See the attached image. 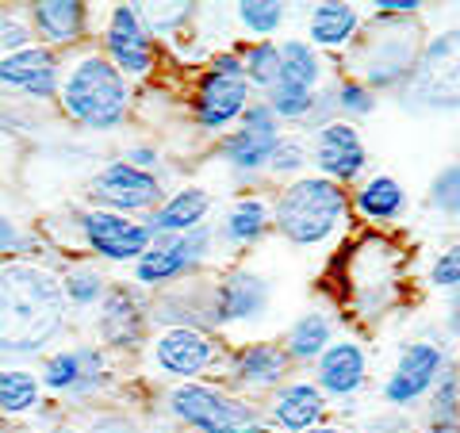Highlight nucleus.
Wrapping results in <instances>:
<instances>
[{
	"mask_svg": "<svg viewBox=\"0 0 460 433\" xmlns=\"http://www.w3.org/2000/svg\"><path fill=\"white\" fill-rule=\"evenodd\" d=\"M69 330L58 272L35 257L0 261V365L47 357Z\"/></svg>",
	"mask_w": 460,
	"mask_h": 433,
	"instance_id": "f257e3e1",
	"label": "nucleus"
},
{
	"mask_svg": "<svg viewBox=\"0 0 460 433\" xmlns=\"http://www.w3.org/2000/svg\"><path fill=\"white\" fill-rule=\"evenodd\" d=\"M58 108L74 127L93 135H111L131 119L135 84L115 69L96 42L62 54V81H58Z\"/></svg>",
	"mask_w": 460,
	"mask_h": 433,
	"instance_id": "f03ea898",
	"label": "nucleus"
},
{
	"mask_svg": "<svg viewBox=\"0 0 460 433\" xmlns=\"http://www.w3.org/2000/svg\"><path fill=\"white\" fill-rule=\"evenodd\" d=\"M272 230L296 250L326 245L349 219V189H338L314 172L280 184V192L269 199Z\"/></svg>",
	"mask_w": 460,
	"mask_h": 433,
	"instance_id": "7ed1b4c3",
	"label": "nucleus"
},
{
	"mask_svg": "<svg viewBox=\"0 0 460 433\" xmlns=\"http://www.w3.org/2000/svg\"><path fill=\"white\" fill-rule=\"evenodd\" d=\"M422 31L419 20H384L372 16L357 42L345 50V69L349 77L365 81L372 93H399L411 81L414 66H419Z\"/></svg>",
	"mask_w": 460,
	"mask_h": 433,
	"instance_id": "20e7f679",
	"label": "nucleus"
},
{
	"mask_svg": "<svg viewBox=\"0 0 460 433\" xmlns=\"http://www.w3.org/2000/svg\"><path fill=\"white\" fill-rule=\"evenodd\" d=\"M165 414L177 418L192 433H261L265 418L261 407L234 395L215 380L169 384L165 387Z\"/></svg>",
	"mask_w": 460,
	"mask_h": 433,
	"instance_id": "39448f33",
	"label": "nucleus"
},
{
	"mask_svg": "<svg viewBox=\"0 0 460 433\" xmlns=\"http://www.w3.org/2000/svg\"><path fill=\"white\" fill-rule=\"evenodd\" d=\"M250 100H253V93L246 84V74H242L238 50H219V54L208 57L204 69H199L196 81H192L189 115H192L199 135L223 138L230 127L242 119V111L250 108Z\"/></svg>",
	"mask_w": 460,
	"mask_h": 433,
	"instance_id": "423d86ee",
	"label": "nucleus"
},
{
	"mask_svg": "<svg viewBox=\"0 0 460 433\" xmlns=\"http://www.w3.org/2000/svg\"><path fill=\"white\" fill-rule=\"evenodd\" d=\"M215 250H219V242H215V223H204V226L189 230V234H177V238H154L146 245V253L131 265V284L138 292L157 296L172 284L199 277L215 257Z\"/></svg>",
	"mask_w": 460,
	"mask_h": 433,
	"instance_id": "0eeeda50",
	"label": "nucleus"
},
{
	"mask_svg": "<svg viewBox=\"0 0 460 433\" xmlns=\"http://www.w3.org/2000/svg\"><path fill=\"white\" fill-rule=\"evenodd\" d=\"M115 357H108L96 341H77V345H62L42 357L39 384L42 392L66 402H96L100 395L111 392L115 384Z\"/></svg>",
	"mask_w": 460,
	"mask_h": 433,
	"instance_id": "6e6552de",
	"label": "nucleus"
},
{
	"mask_svg": "<svg viewBox=\"0 0 460 433\" xmlns=\"http://www.w3.org/2000/svg\"><path fill=\"white\" fill-rule=\"evenodd\" d=\"M150 345V365L162 380L169 384H192V380H211L223 376L226 349L219 334L211 330H192V326H165L154 330Z\"/></svg>",
	"mask_w": 460,
	"mask_h": 433,
	"instance_id": "1a4fd4ad",
	"label": "nucleus"
},
{
	"mask_svg": "<svg viewBox=\"0 0 460 433\" xmlns=\"http://www.w3.org/2000/svg\"><path fill=\"white\" fill-rule=\"evenodd\" d=\"M411 111H453L456 108V27L422 39L419 66L395 93Z\"/></svg>",
	"mask_w": 460,
	"mask_h": 433,
	"instance_id": "9d476101",
	"label": "nucleus"
},
{
	"mask_svg": "<svg viewBox=\"0 0 460 433\" xmlns=\"http://www.w3.org/2000/svg\"><path fill=\"white\" fill-rule=\"evenodd\" d=\"M96 345L104 349L108 357H127V353H138L150 338V296L138 292L131 280H111L108 284V296L100 299L96 307Z\"/></svg>",
	"mask_w": 460,
	"mask_h": 433,
	"instance_id": "9b49d317",
	"label": "nucleus"
},
{
	"mask_svg": "<svg viewBox=\"0 0 460 433\" xmlns=\"http://www.w3.org/2000/svg\"><path fill=\"white\" fill-rule=\"evenodd\" d=\"M100 54L131 84H146L157 69V42L142 23L138 4H111L96 39Z\"/></svg>",
	"mask_w": 460,
	"mask_h": 433,
	"instance_id": "f8f14e48",
	"label": "nucleus"
},
{
	"mask_svg": "<svg viewBox=\"0 0 460 433\" xmlns=\"http://www.w3.org/2000/svg\"><path fill=\"white\" fill-rule=\"evenodd\" d=\"M89 208L115 211V215H131V219H146V215L165 199V181L157 172H142L135 165H127L123 157L100 165L89 177Z\"/></svg>",
	"mask_w": 460,
	"mask_h": 433,
	"instance_id": "ddd939ff",
	"label": "nucleus"
},
{
	"mask_svg": "<svg viewBox=\"0 0 460 433\" xmlns=\"http://www.w3.org/2000/svg\"><path fill=\"white\" fill-rule=\"evenodd\" d=\"M449 365H453V357L445 353L441 341H429V338L402 341L399 353H395V368L387 372V380L380 387L387 411H399V414L414 411Z\"/></svg>",
	"mask_w": 460,
	"mask_h": 433,
	"instance_id": "4468645a",
	"label": "nucleus"
},
{
	"mask_svg": "<svg viewBox=\"0 0 460 433\" xmlns=\"http://www.w3.org/2000/svg\"><path fill=\"white\" fill-rule=\"evenodd\" d=\"M74 230L81 245L89 250V257H96L100 265H135L146 253V245L154 242L142 219L100 211V208L74 211Z\"/></svg>",
	"mask_w": 460,
	"mask_h": 433,
	"instance_id": "2eb2a0df",
	"label": "nucleus"
},
{
	"mask_svg": "<svg viewBox=\"0 0 460 433\" xmlns=\"http://www.w3.org/2000/svg\"><path fill=\"white\" fill-rule=\"evenodd\" d=\"M272 307V280L250 265H230L211 280V330L250 326L269 319Z\"/></svg>",
	"mask_w": 460,
	"mask_h": 433,
	"instance_id": "dca6fc26",
	"label": "nucleus"
},
{
	"mask_svg": "<svg viewBox=\"0 0 460 433\" xmlns=\"http://www.w3.org/2000/svg\"><path fill=\"white\" fill-rule=\"evenodd\" d=\"M280 135H284V127L277 123V115L269 111L265 100H250L242 119L219 138V157L238 181H257V177H265V165Z\"/></svg>",
	"mask_w": 460,
	"mask_h": 433,
	"instance_id": "f3484780",
	"label": "nucleus"
},
{
	"mask_svg": "<svg viewBox=\"0 0 460 433\" xmlns=\"http://www.w3.org/2000/svg\"><path fill=\"white\" fill-rule=\"evenodd\" d=\"M307 150L314 177L338 184V189H349V184H361L368 177V146L357 123L330 119L314 127L307 135Z\"/></svg>",
	"mask_w": 460,
	"mask_h": 433,
	"instance_id": "a211bd4d",
	"label": "nucleus"
},
{
	"mask_svg": "<svg viewBox=\"0 0 460 433\" xmlns=\"http://www.w3.org/2000/svg\"><path fill=\"white\" fill-rule=\"evenodd\" d=\"M292 376H296V368L280 341H246V345L226 349L223 380H230V392L242 399L277 392V387Z\"/></svg>",
	"mask_w": 460,
	"mask_h": 433,
	"instance_id": "6ab92c4d",
	"label": "nucleus"
},
{
	"mask_svg": "<svg viewBox=\"0 0 460 433\" xmlns=\"http://www.w3.org/2000/svg\"><path fill=\"white\" fill-rule=\"evenodd\" d=\"M311 368V380L326 402H349L368 387V349L353 334L330 341Z\"/></svg>",
	"mask_w": 460,
	"mask_h": 433,
	"instance_id": "aec40b11",
	"label": "nucleus"
},
{
	"mask_svg": "<svg viewBox=\"0 0 460 433\" xmlns=\"http://www.w3.org/2000/svg\"><path fill=\"white\" fill-rule=\"evenodd\" d=\"M27 23H31L39 47L54 54H69L89 42L93 4H81V0H39V4H27Z\"/></svg>",
	"mask_w": 460,
	"mask_h": 433,
	"instance_id": "412c9836",
	"label": "nucleus"
},
{
	"mask_svg": "<svg viewBox=\"0 0 460 433\" xmlns=\"http://www.w3.org/2000/svg\"><path fill=\"white\" fill-rule=\"evenodd\" d=\"M326 411H330V402L323 399L319 387H314V380L292 376V380H284L277 392H269L261 418H265V429H272V433H304L311 426L326 422Z\"/></svg>",
	"mask_w": 460,
	"mask_h": 433,
	"instance_id": "4be33fe9",
	"label": "nucleus"
},
{
	"mask_svg": "<svg viewBox=\"0 0 460 433\" xmlns=\"http://www.w3.org/2000/svg\"><path fill=\"white\" fill-rule=\"evenodd\" d=\"M58 81H62V54L47 47H27L0 57V89L31 96V100H54Z\"/></svg>",
	"mask_w": 460,
	"mask_h": 433,
	"instance_id": "5701e85b",
	"label": "nucleus"
},
{
	"mask_svg": "<svg viewBox=\"0 0 460 433\" xmlns=\"http://www.w3.org/2000/svg\"><path fill=\"white\" fill-rule=\"evenodd\" d=\"M211 208H215V196L204 184H181V189L165 192V199L142 223H146L150 238H177L211 223Z\"/></svg>",
	"mask_w": 460,
	"mask_h": 433,
	"instance_id": "b1692460",
	"label": "nucleus"
},
{
	"mask_svg": "<svg viewBox=\"0 0 460 433\" xmlns=\"http://www.w3.org/2000/svg\"><path fill=\"white\" fill-rule=\"evenodd\" d=\"M150 326L154 330H165V326L211 330V280L196 284V277H192V280H181V284L165 287V292L150 296Z\"/></svg>",
	"mask_w": 460,
	"mask_h": 433,
	"instance_id": "393cba45",
	"label": "nucleus"
},
{
	"mask_svg": "<svg viewBox=\"0 0 460 433\" xmlns=\"http://www.w3.org/2000/svg\"><path fill=\"white\" fill-rule=\"evenodd\" d=\"M272 234V211H269V199L261 192H246L238 199H230L223 219L215 223V242L223 250H250V245L265 242Z\"/></svg>",
	"mask_w": 460,
	"mask_h": 433,
	"instance_id": "a878e982",
	"label": "nucleus"
},
{
	"mask_svg": "<svg viewBox=\"0 0 460 433\" xmlns=\"http://www.w3.org/2000/svg\"><path fill=\"white\" fill-rule=\"evenodd\" d=\"M411 208L407 189L392 172H368V177L349 192V215H357L368 226H392Z\"/></svg>",
	"mask_w": 460,
	"mask_h": 433,
	"instance_id": "bb28decb",
	"label": "nucleus"
},
{
	"mask_svg": "<svg viewBox=\"0 0 460 433\" xmlns=\"http://www.w3.org/2000/svg\"><path fill=\"white\" fill-rule=\"evenodd\" d=\"M361 8L345 4V0H323L307 12V42L319 54H345L361 35Z\"/></svg>",
	"mask_w": 460,
	"mask_h": 433,
	"instance_id": "cd10ccee",
	"label": "nucleus"
},
{
	"mask_svg": "<svg viewBox=\"0 0 460 433\" xmlns=\"http://www.w3.org/2000/svg\"><path fill=\"white\" fill-rule=\"evenodd\" d=\"M334 330H338V326H334V314H330V311L311 307V311L299 314V319L284 330V341H280L284 353H288V360H292V368L314 365V360H319V353L338 338Z\"/></svg>",
	"mask_w": 460,
	"mask_h": 433,
	"instance_id": "c85d7f7f",
	"label": "nucleus"
},
{
	"mask_svg": "<svg viewBox=\"0 0 460 433\" xmlns=\"http://www.w3.org/2000/svg\"><path fill=\"white\" fill-rule=\"evenodd\" d=\"M280 42V81L304 93H319L330 81V57L319 54L307 39H277Z\"/></svg>",
	"mask_w": 460,
	"mask_h": 433,
	"instance_id": "c756f323",
	"label": "nucleus"
},
{
	"mask_svg": "<svg viewBox=\"0 0 460 433\" xmlns=\"http://www.w3.org/2000/svg\"><path fill=\"white\" fill-rule=\"evenodd\" d=\"M42 392L39 372L27 365H0V414L8 422H20V418H31L42 411Z\"/></svg>",
	"mask_w": 460,
	"mask_h": 433,
	"instance_id": "7c9ffc66",
	"label": "nucleus"
},
{
	"mask_svg": "<svg viewBox=\"0 0 460 433\" xmlns=\"http://www.w3.org/2000/svg\"><path fill=\"white\" fill-rule=\"evenodd\" d=\"M108 277L100 265H84L74 261L58 272V287H62V299H66V311H96L100 299L108 296Z\"/></svg>",
	"mask_w": 460,
	"mask_h": 433,
	"instance_id": "2f4dec72",
	"label": "nucleus"
},
{
	"mask_svg": "<svg viewBox=\"0 0 460 433\" xmlns=\"http://www.w3.org/2000/svg\"><path fill=\"white\" fill-rule=\"evenodd\" d=\"M238 57H242V74H246V84L253 96H265L280 81V42L277 39H257L250 47H242Z\"/></svg>",
	"mask_w": 460,
	"mask_h": 433,
	"instance_id": "473e14b6",
	"label": "nucleus"
},
{
	"mask_svg": "<svg viewBox=\"0 0 460 433\" xmlns=\"http://www.w3.org/2000/svg\"><path fill=\"white\" fill-rule=\"evenodd\" d=\"M311 169V150H307V135L304 131H292V135H280L277 138V146H272V157H269V165H265V177L269 181H296V177H304V172Z\"/></svg>",
	"mask_w": 460,
	"mask_h": 433,
	"instance_id": "72a5a7b5",
	"label": "nucleus"
},
{
	"mask_svg": "<svg viewBox=\"0 0 460 433\" xmlns=\"http://www.w3.org/2000/svg\"><path fill=\"white\" fill-rule=\"evenodd\" d=\"M376 108H380V96L372 93L365 81H357L349 74L334 77V115L338 119L361 127V119H368Z\"/></svg>",
	"mask_w": 460,
	"mask_h": 433,
	"instance_id": "f704fd0d",
	"label": "nucleus"
},
{
	"mask_svg": "<svg viewBox=\"0 0 460 433\" xmlns=\"http://www.w3.org/2000/svg\"><path fill=\"white\" fill-rule=\"evenodd\" d=\"M234 20L242 31L253 35V42L272 39L288 23V4H280V0H242V4H234Z\"/></svg>",
	"mask_w": 460,
	"mask_h": 433,
	"instance_id": "c9c22d12",
	"label": "nucleus"
},
{
	"mask_svg": "<svg viewBox=\"0 0 460 433\" xmlns=\"http://www.w3.org/2000/svg\"><path fill=\"white\" fill-rule=\"evenodd\" d=\"M138 12H142L146 31L157 42V39H177L199 16V4H138Z\"/></svg>",
	"mask_w": 460,
	"mask_h": 433,
	"instance_id": "e433bc0d",
	"label": "nucleus"
},
{
	"mask_svg": "<svg viewBox=\"0 0 460 433\" xmlns=\"http://www.w3.org/2000/svg\"><path fill=\"white\" fill-rule=\"evenodd\" d=\"M426 204L429 211L438 215L445 223H456L460 215V165H441L434 172V181H429V192H426Z\"/></svg>",
	"mask_w": 460,
	"mask_h": 433,
	"instance_id": "4c0bfd02",
	"label": "nucleus"
},
{
	"mask_svg": "<svg viewBox=\"0 0 460 433\" xmlns=\"http://www.w3.org/2000/svg\"><path fill=\"white\" fill-rule=\"evenodd\" d=\"M42 250V238L27 230L12 215H0V261H20V257H35Z\"/></svg>",
	"mask_w": 460,
	"mask_h": 433,
	"instance_id": "58836bf2",
	"label": "nucleus"
},
{
	"mask_svg": "<svg viewBox=\"0 0 460 433\" xmlns=\"http://www.w3.org/2000/svg\"><path fill=\"white\" fill-rule=\"evenodd\" d=\"M426 402V418H453L456 422V407H460V380H456V365H449L438 376V384L429 387Z\"/></svg>",
	"mask_w": 460,
	"mask_h": 433,
	"instance_id": "ea45409f",
	"label": "nucleus"
},
{
	"mask_svg": "<svg viewBox=\"0 0 460 433\" xmlns=\"http://www.w3.org/2000/svg\"><path fill=\"white\" fill-rule=\"evenodd\" d=\"M35 47L31 23H27V12H0V57Z\"/></svg>",
	"mask_w": 460,
	"mask_h": 433,
	"instance_id": "a19ab883",
	"label": "nucleus"
},
{
	"mask_svg": "<svg viewBox=\"0 0 460 433\" xmlns=\"http://www.w3.org/2000/svg\"><path fill=\"white\" fill-rule=\"evenodd\" d=\"M426 280H429V287H438V292L456 296V284H460V250L456 245H445L434 261H429Z\"/></svg>",
	"mask_w": 460,
	"mask_h": 433,
	"instance_id": "79ce46f5",
	"label": "nucleus"
},
{
	"mask_svg": "<svg viewBox=\"0 0 460 433\" xmlns=\"http://www.w3.org/2000/svg\"><path fill=\"white\" fill-rule=\"evenodd\" d=\"M81 433H146V429L127 411H96L89 418V426H81Z\"/></svg>",
	"mask_w": 460,
	"mask_h": 433,
	"instance_id": "37998d69",
	"label": "nucleus"
},
{
	"mask_svg": "<svg viewBox=\"0 0 460 433\" xmlns=\"http://www.w3.org/2000/svg\"><path fill=\"white\" fill-rule=\"evenodd\" d=\"M123 162L142 169V172H157V177H162V162H165V157H162V150H157L154 142H135V146H127Z\"/></svg>",
	"mask_w": 460,
	"mask_h": 433,
	"instance_id": "c03bdc74",
	"label": "nucleus"
},
{
	"mask_svg": "<svg viewBox=\"0 0 460 433\" xmlns=\"http://www.w3.org/2000/svg\"><path fill=\"white\" fill-rule=\"evenodd\" d=\"M411 433V422H407V414H399V411H380L376 418H368V422L361 429H353V433Z\"/></svg>",
	"mask_w": 460,
	"mask_h": 433,
	"instance_id": "a18cd8bd",
	"label": "nucleus"
},
{
	"mask_svg": "<svg viewBox=\"0 0 460 433\" xmlns=\"http://www.w3.org/2000/svg\"><path fill=\"white\" fill-rule=\"evenodd\" d=\"M422 4L419 0H376L372 4V16H384V20H419Z\"/></svg>",
	"mask_w": 460,
	"mask_h": 433,
	"instance_id": "49530a36",
	"label": "nucleus"
},
{
	"mask_svg": "<svg viewBox=\"0 0 460 433\" xmlns=\"http://www.w3.org/2000/svg\"><path fill=\"white\" fill-rule=\"evenodd\" d=\"M422 433H460V426L453 422V418H426Z\"/></svg>",
	"mask_w": 460,
	"mask_h": 433,
	"instance_id": "de8ad7c7",
	"label": "nucleus"
},
{
	"mask_svg": "<svg viewBox=\"0 0 460 433\" xmlns=\"http://www.w3.org/2000/svg\"><path fill=\"white\" fill-rule=\"evenodd\" d=\"M304 433H353L349 426H341V422H319V426H311Z\"/></svg>",
	"mask_w": 460,
	"mask_h": 433,
	"instance_id": "09e8293b",
	"label": "nucleus"
},
{
	"mask_svg": "<svg viewBox=\"0 0 460 433\" xmlns=\"http://www.w3.org/2000/svg\"><path fill=\"white\" fill-rule=\"evenodd\" d=\"M50 433H81V426H77V422H58Z\"/></svg>",
	"mask_w": 460,
	"mask_h": 433,
	"instance_id": "8fccbe9b",
	"label": "nucleus"
},
{
	"mask_svg": "<svg viewBox=\"0 0 460 433\" xmlns=\"http://www.w3.org/2000/svg\"><path fill=\"white\" fill-rule=\"evenodd\" d=\"M8 429H12V422H8L4 414H0V433H8Z\"/></svg>",
	"mask_w": 460,
	"mask_h": 433,
	"instance_id": "3c124183",
	"label": "nucleus"
},
{
	"mask_svg": "<svg viewBox=\"0 0 460 433\" xmlns=\"http://www.w3.org/2000/svg\"><path fill=\"white\" fill-rule=\"evenodd\" d=\"M261 433H272V429H261Z\"/></svg>",
	"mask_w": 460,
	"mask_h": 433,
	"instance_id": "603ef678",
	"label": "nucleus"
},
{
	"mask_svg": "<svg viewBox=\"0 0 460 433\" xmlns=\"http://www.w3.org/2000/svg\"><path fill=\"white\" fill-rule=\"evenodd\" d=\"M0 108H4V104H0Z\"/></svg>",
	"mask_w": 460,
	"mask_h": 433,
	"instance_id": "864d4df0",
	"label": "nucleus"
}]
</instances>
